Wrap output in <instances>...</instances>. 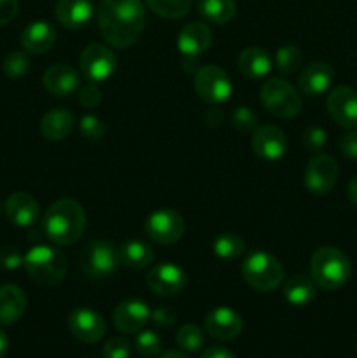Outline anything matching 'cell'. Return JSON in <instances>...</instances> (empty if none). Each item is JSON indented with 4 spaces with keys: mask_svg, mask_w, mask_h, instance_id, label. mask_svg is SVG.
Masks as SVG:
<instances>
[{
    "mask_svg": "<svg viewBox=\"0 0 357 358\" xmlns=\"http://www.w3.org/2000/svg\"><path fill=\"white\" fill-rule=\"evenodd\" d=\"M21 45L31 55H44L55 45L56 30L48 21H34L21 31Z\"/></svg>",
    "mask_w": 357,
    "mask_h": 358,
    "instance_id": "23",
    "label": "cell"
},
{
    "mask_svg": "<svg viewBox=\"0 0 357 358\" xmlns=\"http://www.w3.org/2000/svg\"><path fill=\"white\" fill-rule=\"evenodd\" d=\"M202 358H237L230 350L223 348V346H210L205 350Z\"/></svg>",
    "mask_w": 357,
    "mask_h": 358,
    "instance_id": "46",
    "label": "cell"
},
{
    "mask_svg": "<svg viewBox=\"0 0 357 358\" xmlns=\"http://www.w3.org/2000/svg\"><path fill=\"white\" fill-rule=\"evenodd\" d=\"M301 62H303V52L294 44L282 45L275 55V66L284 76H290V73L298 72Z\"/></svg>",
    "mask_w": 357,
    "mask_h": 358,
    "instance_id": "32",
    "label": "cell"
},
{
    "mask_svg": "<svg viewBox=\"0 0 357 358\" xmlns=\"http://www.w3.org/2000/svg\"><path fill=\"white\" fill-rule=\"evenodd\" d=\"M102 101V91L98 90V86L94 83L86 84L79 90V103L86 108H94L98 107Z\"/></svg>",
    "mask_w": 357,
    "mask_h": 358,
    "instance_id": "40",
    "label": "cell"
},
{
    "mask_svg": "<svg viewBox=\"0 0 357 358\" xmlns=\"http://www.w3.org/2000/svg\"><path fill=\"white\" fill-rule=\"evenodd\" d=\"M214 254L223 261H233L245 252V243L238 234L223 233L214 240Z\"/></svg>",
    "mask_w": 357,
    "mask_h": 358,
    "instance_id": "30",
    "label": "cell"
},
{
    "mask_svg": "<svg viewBox=\"0 0 357 358\" xmlns=\"http://www.w3.org/2000/svg\"><path fill=\"white\" fill-rule=\"evenodd\" d=\"M340 150L349 159H357V131H349L340 140Z\"/></svg>",
    "mask_w": 357,
    "mask_h": 358,
    "instance_id": "43",
    "label": "cell"
},
{
    "mask_svg": "<svg viewBox=\"0 0 357 358\" xmlns=\"http://www.w3.org/2000/svg\"><path fill=\"white\" fill-rule=\"evenodd\" d=\"M312 280L324 290H338L349 282L352 264L336 247H321L310 262Z\"/></svg>",
    "mask_w": 357,
    "mask_h": 358,
    "instance_id": "3",
    "label": "cell"
},
{
    "mask_svg": "<svg viewBox=\"0 0 357 358\" xmlns=\"http://www.w3.org/2000/svg\"><path fill=\"white\" fill-rule=\"evenodd\" d=\"M69 329L76 339L80 343H97L105 336L107 325L104 317L98 311L90 308H77L69 317Z\"/></svg>",
    "mask_w": 357,
    "mask_h": 358,
    "instance_id": "13",
    "label": "cell"
},
{
    "mask_svg": "<svg viewBox=\"0 0 357 358\" xmlns=\"http://www.w3.org/2000/svg\"><path fill=\"white\" fill-rule=\"evenodd\" d=\"M198 13L210 23H230L237 14V2L234 0H198Z\"/></svg>",
    "mask_w": 357,
    "mask_h": 358,
    "instance_id": "29",
    "label": "cell"
},
{
    "mask_svg": "<svg viewBox=\"0 0 357 358\" xmlns=\"http://www.w3.org/2000/svg\"><path fill=\"white\" fill-rule=\"evenodd\" d=\"M23 259L24 257L20 254V250H16L14 247H6L0 250V268L13 271L23 264Z\"/></svg>",
    "mask_w": 357,
    "mask_h": 358,
    "instance_id": "41",
    "label": "cell"
},
{
    "mask_svg": "<svg viewBox=\"0 0 357 358\" xmlns=\"http://www.w3.org/2000/svg\"><path fill=\"white\" fill-rule=\"evenodd\" d=\"M56 20L70 30H80L93 20V3L90 0H59L56 3Z\"/></svg>",
    "mask_w": 357,
    "mask_h": 358,
    "instance_id": "22",
    "label": "cell"
},
{
    "mask_svg": "<svg viewBox=\"0 0 357 358\" xmlns=\"http://www.w3.org/2000/svg\"><path fill=\"white\" fill-rule=\"evenodd\" d=\"M335 79V70L326 62H314L304 66L300 73V90L307 96H318L326 93Z\"/></svg>",
    "mask_w": 357,
    "mask_h": 358,
    "instance_id": "20",
    "label": "cell"
},
{
    "mask_svg": "<svg viewBox=\"0 0 357 358\" xmlns=\"http://www.w3.org/2000/svg\"><path fill=\"white\" fill-rule=\"evenodd\" d=\"M74 124H76V121H74V115L69 110H65V108H52L41 119L38 128H41L42 136L46 140L59 142V140H65L72 133Z\"/></svg>",
    "mask_w": 357,
    "mask_h": 358,
    "instance_id": "25",
    "label": "cell"
},
{
    "mask_svg": "<svg viewBox=\"0 0 357 358\" xmlns=\"http://www.w3.org/2000/svg\"><path fill=\"white\" fill-rule=\"evenodd\" d=\"M328 112L342 128H357V91L349 86H340L329 93Z\"/></svg>",
    "mask_w": 357,
    "mask_h": 358,
    "instance_id": "14",
    "label": "cell"
},
{
    "mask_svg": "<svg viewBox=\"0 0 357 358\" xmlns=\"http://www.w3.org/2000/svg\"><path fill=\"white\" fill-rule=\"evenodd\" d=\"M186 283H188L186 273L172 262L154 266L147 275V287L150 289V292L161 297L177 296L186 289Z\"/></svg>",
    "mask_w": 357,
    "mask_h": 358,
    "instance_id": "12",
    "label": "cell"
},
{
    "mask_svg": "<svg viewBox=\"0 0 357 358\" xmlns=\"http://www.w3.org/2000/svg\"><path fill=\"white\" fill-rule=\"evenodd\" d=\"M346 196H349L350 201L357 206V175L349 182V185H346Z\"/></svg>",
    "mask_w": 357,
    "mask_h": 358,
    "instance_id": "47",
    "label": "cell"
},
{
    "mask_svg": "<svg viewBox=\"0 0 357 358\" xmlns=\"http://www.w3.org/2000/svg\"><path fill=\"white\" fill-rule=\"evenodd\" d=\"M192 83H195V90L200 98L212 105L226 101L233 91L230 76L216 65H205L196 70Z\"/></svg>",
    "mask_w": 357,
    "mask_h": 358,
    "instance_id": "8",
    "label": "cell"
},
{
    "mask_svg": "<svg viewBox=\"0 0 357 358\" xmlns=\"http://www.w3.org/2000/svg\"><path fill=\"white\" fill-rule=\"evenodd\" d=\"M0 212H2V205H0Z\"/></svg>",
    "mask_w": 357,
    "mask_h": 358,
    "instance_id": "50",
    "label": "cell"
},
{
    "mask_svg": "<svg viewBox=\"0 0 357 358\" xmlns=\"http://www.w3.org/2000/svg\"><path fill=\"white\" fill-rule=\"evenodd\" d=\"M119 261L126 268L144 269L154 261V252L146 241L128 240L119 247Z\"/></svg>",
    "mask_w": 357,
    "mask_h": 358,
    "instance_id": "27",
    "label": "cell"
},
{
    "mask_svg": "<svg viewBox=\"0 0 357 358\" xmlns=\"http://www.w3.org/2000/svg\"><path fill=\"white\" fill-rule=\"evenodd\" d=\"M105 129L107 128H105L104 121H102L100 117H97V115L86 114L80 117L79 131L80 135L86 140H90V142H98V140L104 138Z\"/></svg>",
    "mask_w": 357,
    "mask_h": 358,
    "instance_id": "35",
    "label": "cell"
},
{
    "mask_svg": "<svg viewBox=\"0 0 357 358\" xmlns=\"http://www.w3.org/2000/svg\"><path fill=\"white\" fill-rule=\"evenodd\" d=\"M177 345L181 346L184 352H200V350L203 348V345H205V338H203L202 329L196 327V325L192 324L182 325L177 332Z\"/></svg>",
    "mask_w": 357,
    "mask_h": 358,
    "instance_id": "33",
    "label": "cell"
},
{
    "mask_svg": "<svg viewBox=\"0 0 357 358\" xmlns=\"http://www.w3.org/2000/svg\"><path fill=\"white\" fill-rule=\"evenodd\" d=\"M328 135L318 126H308L303 133V145L308 152H318L326 145Z\"/></svg>",
    "mask_w": 357,
    "mask_h": 358,
    "instance_id": "38",
    "label": "cell"
},
{
    "mask_svg": "<svg viewBox=\"0 0 357 358\" xmlns=\"http://www.w3.org/2000/svg\"><path fill=\"white\" fill-rule=\"evenodd\" d=\"M7 350H9V338H7L6 332L0 329V358L6 357Z\"/></svg>",
    "mask_w": 357,
    "mask_h": 358,
    "instance_id": "48",
    "label": "cell"
},
{
    "mask_svg": "<svg viewBox=\"0 0 357 358\" xmlns=\"http://www.w3.org/2000/svg\"><path fill=\"white\" fill-rule=\"evenodd\" d=\"M150 318V310L144 301L128 299L122 301L115 306L112 320H114L115 329L125 334H135L144 329L147 320Z\"/></svg>",
    "mask_w": 357,
    "mask_h": 358,
    "instance_id": "17",
    "label": "cell"
},
{
    "mask_svg": "<svg viewBox=\"0 0 357 358\" xmlns=\"http://www.w3.org/2000/svg\"><path fill=\"white\" fill-rule=\"evenodd\" d=\"M238 69L247 79L259 80L272 70V58L268 51L261 48H247L238 56Z\"/></svg>",
    "mask_w": 357,
    "mask_h": 358,
    "instance_id": "26",
    "label": "cell"
},
{
    "mask_svg": "<svg viewBox=\"0 0 357 358\" xmlns=\"http://www.w3.org/2000/svg\"><path fill=\"white\" fill-rule=\"evenodd\" d=\"M135 350L142 357H154L161 350V338L154 331H142L135 339Z\"/></svg>",
    "mask_w": 357,
    "mask_h": 358,
    "instance_id": "37",
    "label": "cell"
},
{
    "mask_svg": "<svg viewBox=\"0 0 357 358\" xmlns=\"http://www.w3.org/2000/svg\"><path fill=\"white\" fill-rule=\"evenodd\" d=\"M258 114L248 107H237L231 114V124L241 133H251L258 129Z\"/></svg>",
    "mask_w": 357,
    "mask_h": 358,
    "instance_id": "36",
    "label": "cell"
},
{
    "mask_svg": "<svg viewBox=\"0 0 357 358\" xmlns=\"http://www.w3.org/2000/svg\"><path fill=\"white\" fill-rule=\"evenodd\" d=\"M223 112L219 110V108H209V110L205 112V122L210 126V128H219L220 124H223Z\"/></svg>",
    "mask_w": 357,
    "mask_h": 358,
    "instance_id": "45",
    "label": "cell"
},
{
    "mask_svg": "<svg viewBox=\"0 0 357 358\" xmlns=\"http://www.w3.org/2000/svg\"><path fill=\"white\" fill-rule=\"evenodd\" d=\"M175 311L168 306L156 308L154 311H150V320L158 325V327H172L175 324Z\"/></svg>",
    "mask_w": 357,
    "mask_h": 358,
    "instance_id": "42",
    "label": "cell"
},
{
    "mask_svg": "<svg viewBox=\"0 0 357 358\" xmlns=\"http://www.w3.org/2000/svg\"><path fill=\"white\" fill-rule=\"evenodd\" d=\"M338 164L328 154H317L304 168V185L314 194H328L338 180Z\"/></svg>",
    "mask_w": 357,
    "mask_h": 358,
    "instance_id": "11",
    "label": "cell"
},
{
    "mask_svg": "<svg viewBox=\"0 0 357 358\" xmlns=\"http://www.w3.org/2000/svg\"><path fill=\"white\" fill-rule=\"evenodd\" d=\"M241 275L247 285L258 292H272L282 283L284 266L268 252H252L241 266Z\"/></svg>",
    "mask_w": 357,
    "mask_h": 358,
    "instance_id": "5",
    "label": "cell"
},
{
    "mask_svg": "<svg viewBox=\"0 0 357 358\" xmlns=\"http://www.w3.org/2000/svg\"><path fill=\"white\" fill-rule=\"evenodd\" d=\"M261 101L270 114L280 119L294 117L301 112L303 101L293 84L280 77L268 79L261 87Z\"/></svg>",
    "mask_w": 357,
    "mask_h": 358,
    "instance_id": "7",
    "label": "cell"
},
{
    "mask_svg": "<svg viewBox=\"0 0 357 358\" xmlns=\"http://www.w3.org/2000/svg\"><path fill=\"white\" fill-rule=\"evenodd\" d=\"M42 83H44V87L48 90V93L59 98H65L77 93L80 86L77 70L74 66L65 65V63H56V65L49 66L46 70Z\"/></svg>",
    "mask_w": 357,
    "mask_h": 358,
    "instance_id": "19",
    "label": "cell"
},
{
    "mask_svg": "<svg viewBox=\"0 0 357 358\" xmlns=\"http://www.w3.org/2000/svg\"><path fill=\"white\" fill-rule=\"evenodd\" d=\"M244 320L231 308H216L205 318V331L217 341H233L241 334Z\"/></svg>",
    "mask_w": 357,
    "mask_h": 358,
    "instance_id": "15",
    "label": "cell"
},
{
    "mask_svg": "<svg viewBox=\"0 0 357 358\" xmlns=\"http://www.w3.org/2000/svg\"><path fill=\"white\" fill-rule=\"evenodd\" d=\"M160 358H189V357L186 355V353L177 352V350H168V352H164Z\"/></svg>",
    "mask_w": 357,
    "mask_h": 358,
    "instance_id": "49",
    "label": "cell"
},
{
    "mask_svg": "<svg viewBox=\"0 0 357 358\" xmlns=\"http://www.w3.org/2000/svg\"><path fill=\"white\" fill-rule=\"evenodd\" d=\"M212 44V31L202 21H191L178 31L177 48L186 58H198Z\"/></svg>",
    "mask_w": 357,
    "mask_h": 358,
    "instance_id": "18",
    "label": "cell"
},
{
    "mask_svg": "<svg viewBox=\"0 0 357 358\" xmlns=\"http://www.w3.org/2000/svg\"><path fill=\"white\" fill-rule=\"evenodd\" d=\"M24 269L28 276L35 283L44 287L58 285L63 282L66 275V257L58 250V248L48 247V245H37L30 248L23 259Z\"/></svg>",
    "mask_w": 357,
    "mask_h": 358,
    "instance_id": "4",
    "label": "cell"
},
{
    "mask_svg": "<svg viewBox=\"0 0 357 358\" xmlns=\"http://www.w3.org/2000/svg\"><path fill=\"white\" fill-rule=\"evenodd\" d=\"M30 69V58L24 51H13L4 59V72L10 79H20Z\"/></svg>",
    "mask_w": 357,
    "mask_h": 358,
    "instance_id": "34",
    "label": "cell"
},
{
    "mask_svg": "<svg viewBox=\"0 0 357 358\" xmlns=\"http://www.w3.org/2000/svg\"><path fill=\"white\" fill-rule=\"evenodd\" d=\"M284 297L289 304L303 308L315 299V285L310 278L303 275H294L284 285Z\"/></svg>",
    "mask_w": 357,
    "mask_h": 358,
    "instance_id": "28",
    "label": "cell"
},
{
    "mask_svg": "<svg viewBox=\"0 0 357 358\" xmlns=\"http://www.w3.org/2000/svg\"><path fill=\"white\" fill-rule=\"evenodd\" d=\"M79 66L83 76L91 83H104L118 66L114 52L104 44H90L79 56Z\"/></svg>",
    "mask_w": 357,
    "mask_h": 358,
    "instance_id": "10",
    "label": "cell"
},
{
    "mask_svg": "<svg viewBox=\"0 0 357 358\" xmlns=\"http://www.w3.org/2000/svg\"><path fill=\"white\" fill-rule=\"evenodd\" d=\"M86 229V212L83 205L72 198L52 203L42 219V233L56 245H72Z\"/></svg>",
    "mask_w": 357,
    "mask_h": 358,
    "instance_id": "2",
    "label": "cell"
},
{
    "mask_svg": "<svg viewBox=\"0 0 357 358\" xmlns=\"http://www.w3.org/2000/svg\"><path fill=\"white\" fill-rule=\"evenodd\" d=\"M251 143L255 156L265 161L280 159L287 150L286 133L273 124L258 126V129L252 135Z\"/></svg>",
    "mask_w": 357,
    "mask_h": 358,
    "instance_id": "16",
    "label": "cell"
},
{
    "mask_svg": "<svg viewBox=\"0 0 357 358\" xmlns=\"http://www.w3.org/2000/svg\"><path fill=\"white\" fill-rule=\"evenodd\" d=\"M100 34L111 45L130 48L146 27V7L140 0H102L97 9Z\"/></svg>",
    "mask_w": 357,
    "mask_h": 358,
    "instance_id": "1",
    "label": "cell"
},
{
    "mask_svg": "<svg viewBox=\"0 0 357 358\" xmlns=\"http://www.w3.org/2000/svg\"><path fill=\"white\" fill-rule=\"evenodd\" d=\"M119 264V247L105 240L91 241L84 247L80 254V271L91 280H104L118 271Z\"/></svg>",
    "mask_w": 357,
    "mask_h": 358,
    "instance_id": "6",
    "label": "cell"
},
{
    "mask_svg": "<svg viewBox=\"0 0 357 358\" xmlns=\"http://www.w3.org/2000/svg\"><path fill=\"white\" fill-rule=\"evenodd\" d=\"M184 219L172 208L156 210L146 220V234L158 245L177 243L184 236Z\"/></svg>",
    "mask_w": 357,
    "mask_h": 358,
    "instance_id": "9",
    "label": "cell"
},
{
    "mask_svg": "<svg viewBox=\"0 0 357 358\" xmlns=\"http://www.w3.org/2000/svg\"><path fill=\"white\" fill-rule=\"evenodd\" d=\"M20 10L18 0H0V27L10 23Z\"/></svg>",
    "mask_w": 357,
    "mask_h": 358,
    "instance_id": "44",
    "label": "cell"
},
{
    "mask_svg": "<svg viewBox=\"0 0 357 358\" xmlns=\"http://www.w3.org/2000/svg\"><path fill=\"white\" fill-rule=\"evenodd\" d=\"M27 310V296L18 285L0 287V325H13Z\"/></svg>",
    "mask_w": 357,
    "mask_h": 358,
    "instance_id": "24",
    "label": "cell"
},
{
    "mask_svg": "<svg viewBox=\"0 0 357 358\" xmlns=\"http://www.w3.org/2000/svg\"><path fill=\"white\" fill-rule=\"evenodd\" d=\"M38 201L28 192H14L6 201V215L14 226L30 227L38 220Z\"/></svg>",
    "mask_w": 357,
    "mask_h": 358,
    "instance_id": "21",
    "label": "cell"
},
{
    "mask_svg": "<svg viewBox=\"0 0 357 358\" xmlns=\"http://www.w3.org/2000/svg\"><path fill=\"white\" fill-rule=\"evenodd\" d=\"M154 14L167 20H178L191 9V0H146Z\"/></svg>",
    "mask_w": 357,
    "mask_h": 358,
    "instance_id": "31",
    "label": "cell"
},
{
    "mask_svg": "<svg viewBox=\"0 0 357 358\" xmlns=\"http://www.w3.org/2000/svg\"><path fill=\"white\" fill-rule=\"evenodd\" d=\"M132 348H130L128 339L125 338H111L104 345V358H130Z\"/></svg>",
    "mask_w": 357,
    "mask_h": 358,
    "instance_id": "39",
    "label": "cell"
}]
</instances>
